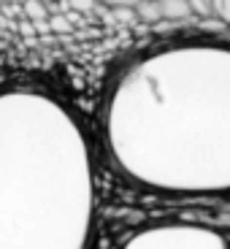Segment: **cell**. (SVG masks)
<instances>
[{"label": "cell", "mask_w": 230, "mask_h": 249, "mask_svg": "<svg viewBox=\"0 0 230 249\" xmlns=\"http://www.w3.org/2000/svg\"><path fill=\"white\" fill-rule=\"evenodd\" d=\"M190 6H193V14L200 19H212L214 17V6L212 0H190Z\"/></svg>", "instance_id": "obj_5"}, {"label": "cell", "mask_w": 230, "mask_h": 249, "mask_svg": "<svg viewBox=\"0 0 230 249\" xmlns=\"http://www.w3.org/2000/svg\"><path fill=\"white\" fill-rule=\"evenodd\" d=\"M212 6H214V17L230 27V0H212Z\"/></svg>", "instance_id": "obj_6"}, {"label": "cell", "mask_w": 230, "mask_h": 249, "mask_svg": "<svg viewBox=\"0 0 230 249\" xmlns=\"http://www.w3.org/2000/svg\"><path fill=\"white\" fill-rule=\"evenodd\" d=\"M100 3H106L111 8H136L141 0H100Z\"/></svg>", "instance_id": "obj_8"}, {"label": "cell", "mask_w": 230, "mask_h": 249, "mask_svg": "<svg viewBox=\"0 0 230 249\" xmlns=\"http://www.w3.org/2000/svg\"><path fill=\"white\" fill-rule=\"evenodd\" d=\"M122 249H230V241L209 225L157 222L136 231Z\"/></svg>", "instance_id": "obj_2"}, {"label": "cell", "mask_w": 230, "mask_h": 249, "mask_svg": "<svg viewBox=\"0 0 230 249\" xmlns=\"http://www.w3.org/2000/svg\"><path fill=\"white\" fill-rule=\"evenodd\" d=\"M52 22H54V27H60V30H68V22H65V19H52Z\"/></svg>", "instance_id": "obj_9"}, {"label": "cell", "mask_w": 230, "mask_h": 249, "mask_svg": "<svg viewBox=\"0 0 230 249\" xmlns=\"http://www.w3.org/2000/svg\"><path fill=\"white\" fill-rule=\"evenodd\" d=\"M25 6H27V14H30V17H35V19H44L46 17V8L41 6V3H35V0H27Z\"/></svg>", "instance_id": "obj_7"}, {"label": "cell", "mask_w": 230, "mask_h": 249, "mask_svg": "<svg viewBox=\"0 0 230 249\" xmlns=\"http://www.w3.org/2000/svg\"><path fill=\"white\" fill-rule=\"evenodd\" d=\"M95 190L73 136L0 130V249H89Z\"/></svg>", "instance_id": "obj_1"}, {"label": "cell", "mask_w": 230, "mask_h": 249, "mask_svg": "<svg viewBox=\"0 0 230 249\" xmlns=\"http://www.w3.org/2000/svg\"><path fill=\"white\" fill-rule=\"evenodd\" d=\"M162 8V19H171V22H181V19L195 17L190 0H160Z\"/></svg>", "instance_id": "obj_3"}, {"label": "cell", "mask_w": 230, "mask_h": 249, "mask_svg": "<svg viewBox=\"0 0 230 249\" xmlns=\"http://www.w3.org/2000/svg\"><path fill=\"white\" fill-rule=\"evenodd\" d=\"M136 17L141 22H160L162 19V8H160V0H141L136 6Z\"/></svg>", "instance_id": "obj_4"}]
</instances>
